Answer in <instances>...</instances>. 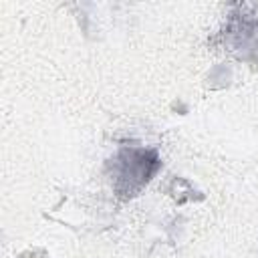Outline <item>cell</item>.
I'll list each match as a JSON object with an SVG mask.
<instances>
[{"label":"cell","mask_w":258,"mask_h":258,"mask_svg":"<svg viewBox=\"0 0 258 258\" xmlns=\"http://www.w3.org/2000/svg\"><path fill=\"white\" fill-rule=\"evenodd\" d=\"M159 165H161L159 155L153 149H143V147L119 149L115 159H111L115 194L123 200L137 196L157 173Z\"/></svg>","instance_id":"1"}]
</instances>
